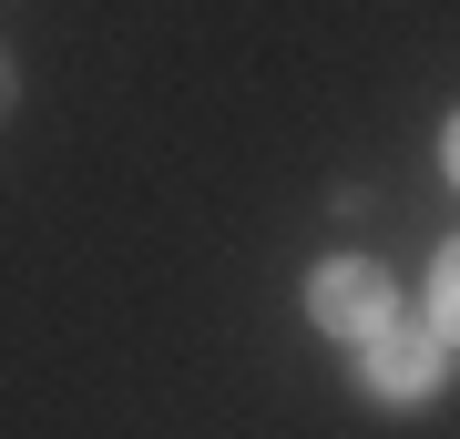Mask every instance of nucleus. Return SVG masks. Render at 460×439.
I'll use <instances>...</instances> for the list:
<instances>
[{"mask_svg": "<svg viewBox=\"0 0 460 439\" xmlns=\"http://www.w3.org/2000/svg\"><path fill=\"white\" fill-rule=\"evenodd\" d=\"M440 378H450V347H440L429 317H389V327L358 347V389H368L378 408H429Z\"/></svg>", "mask_w": 460, "mask_h": 439, "instance_id": "obj_1", "label": "nucleus"}, {"mask_svg": "<svg viewBox=\"0 0 460 439\" xmlns=\"http://www.w3.org/2000/svg\"><path fill=\"white\" fill-rule=\"evenodd\" d=\"M389 317H399V286L378 277L368 256H328V266L307 277V327H317V338H338V347H368Z\"/></svg>", "mask_w": 460, "mask_h": 439, "instance_id": "obj_2", "label": "nucleus"}, {"mask_svg": "<svg viewBox=\"0 0 460 439\" xmlns=\"http://www.w3.org/2000/svg\"><path fill=\"white\" fill-rule=\"evenodd\" d=\"M429 327H440V347H460V235L440 245V266H429Z\"/></svg>", "mask_w": 460, "mask_h": 439, "instance_id": "obj_3", "label": "nucleus"}, {"mask_svg": "<svg viewBox=\"0 0 460 439\" xmlns=\"http://www.w3.org/2000/svg\"><path fill=\"white\" fill-rule=\"evenodd\" d=\"M440 174L460 184V113H450V133H440Z\"/></svg>", "mask_w": 460, "mask_h": 439, "instance_id": "obj_4", "label": "nucleus"}, {"mask_svg": "<svg viewBox=\"0 0 460 439\" xmlns=\"http://www.w3.org/2000/svg\"><path fill=\"white\" fill-rule=\"evenodd\" d=\"M11 92H21V72H11V51H0V113H11Z\"/></svg>", "mask_w": 460, "mask_h": 439, "instance_id": "obj_5", "label": "nucleus"}]
</instances>
